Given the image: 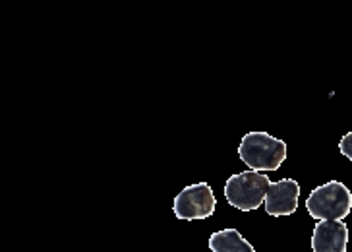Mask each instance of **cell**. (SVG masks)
Masks as SVG:
<instances>
[{
  "instance_id": "6da1fadb",
  "label": "cell",
  "mask_w": 352,
  "mask_h": 252,
  "mask_svg": "<svg viewBox=\"0 0 352 252\" xmlns=\"http://www.w3.org/2000/svg\"><path fill=\"white\" fill-rule=\"evenodd\" d=\"M239 158L250 171H277L287 159V144L267 132H248L240 142Z\"/></svg>"
},
{
  "instance_id": "7a4b0ae2",
  "label": "cell",
  "mask_w": 352,
  "mask_h": 252,
  "mask_svg": "<svg viewBox=\"0 0 352 252\" xmlns=\"http://www.w3.org/2000/svg\"><path fill=\"white\" fill-rule=\"evenodd\" d=\"M306 210L318 221H342L352 210L351 190L341 180H329L311 190Z\"/></svg>"
},
{
  "instance_id": "3957f363",
  "label": "cell",
  "mask_w": 352,
  "mask_h": 252,
  "mask_svg": "<svg viewBox=\"0 0 352 252\" xmlns=\"http://www.w3.org/2000/svg\"><path fill=\"white\" fill-rule=\"evenodd\" d=\"M270 185L271 180L267 175H261L259 171H244L228 177L225 185V198L236 210H258L265 202Z\"/></svg>"
},
{
  "instance_id": "277c9868",
  "label": "cell",
  "mask_w": 352,
  "mask_h": 252,
  "mask_svg": "<svg viewBox=\"0 0 352 252\" xmlns=\"http://www.w3.org/2000/svg\"><path fill=\"white\" fill-rule=\"evenodd\" d=\"M217 208V198L208 182L190 185L182 192H178L173 204V210L178 220L201 221L213 216Z\"/></svg>"
},
{
  "instance_id": "5b68a950",
  "label": "cell",
  "mask_w": 352,
  "mask_h": 252,
  "mask_svg": "<svg viewBox=\"0 0 352 252\" xmlns=\"http://www.w3.org/2000/svg\"><path fill=\"white\" fill-rule=\"evenodd\" d=\"M298 198H300V185L294 179H280L277 182H271L263 204L270 216L280 218L298 210Z\"/></svg>"
},
{
  "instance_id": "8992f818",
  "label": "cell",
  "mask_w": 352,
  "mask_h": 252,
  "mask_svg": "<svg viewBox=\"0 0 352 252\" xmlns=\"http://www.w3.org/2000/svg\"><path fill=\"white\" fill-rule=\"evenodd\" d=\"M349 227L342 221H318L311 233V252H346Z\"/></svg>"
},
{
  "instance_id": "52a82bcc",
  "label": "cell",
  "mask_w": 352,
  "mask_h": 252,
  "mask_svg": "<svg viewBox=\"0 0 352 252\" xmlns=\"http://www.w3.org/2000/svg\"><path fill=\"white\" fill-rule=\"evenodd\" d=\"M209 249L213 252H256L239 229H223L209 237Z\"/></svg>"
},
{
  "instance_id": "ba28073f",
  "label": "cell",
  "mask_w": 352,
  "mask_h": 252,
  "mask_svg": "<svg viewBox=\"0 0 352 252\" xmlns=\"http://www.w3.org/2000/svg\"><path fill=\"white\" fill-rule=\"evenodd\" d=\"M339 151H341L344 158L351 159V161H352V130H351V132H346V134L341 138V144H339Z\"/></svg>"
}]
</instances>
